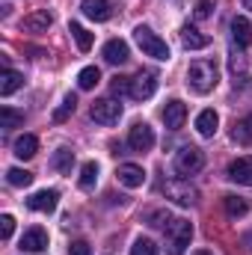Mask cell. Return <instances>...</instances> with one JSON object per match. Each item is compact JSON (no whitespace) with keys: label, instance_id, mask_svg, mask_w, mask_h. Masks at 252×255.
<instances>
[{"label":"cell","instance_id":"cell-23","mask_svg":"<svg viewBox=\"0 0 252 255\" xmlns=\"http://www.w3.org/2000/svg\"><path fill=\"white\" fill-rule=\"evenodd\" d=\"M51 166L63 175H71V166H74V151L71 148H57L54 157H51Z\"/></svg>","mask_w":252,"mask_h":255},{"label":"cell","instance_id":"cell-31","mask_svg":"<svg viewBox=\"0 0 252 255\" xmlns=\"http://www.w3.org/2000/svg\"><path fill=\"white\" fill-rule=\"evenodd\" d=\"M24 122V113L12 110V107H0V128H18Z\"/></svg>","mask_w":252,"mask_h":255},{"label":"cell","instance_id":"cell-12","mask_svg":"<svg viewBox=\"0 0 252 255\" xmlns=\"http://www.w3.org/2000/svg\"><path fill=\"white\" fill-rule=\"evenodd\" d=\"M232 42L241 48V51H247L252 45V24L250 18H244V15H235L232 18Z\"/></svg>","mask_w":252,"mask_h":255},{"label":"cell","instance_id":"cell-10","mask_svg":"<svg viewBox=\"0 0 252 255\" xmlns=\"http://www.w3.org/2000/svg\"><path fill=\"white\" fill-rule=\"evenodd\" d=\"M21 250H24V253H45V250H48V232H45L42 226L27 229L24 238H21Z\"/></svg>","mask_w":252,"mask_h":255},{"label":"cell","instance_id":"cell-33","mask_svg":"<svg viewBox=\"0 0 252 255\" xmlns=\"http://www.w3.org/2000/svg\"><path fill=\"white\" fill-rule=\"evenodd\" d=\"M110 89H113V95H130V77L116 74V77H113V83H110Z\"/></svg>","mask_w":252,"mask_h":255},{"label":"cell","instance_id":"cell-19","mask_svg":"<svg viewBox=\"0 0 252 255\" xmlns=\"http://www.w3.org/2000/svg\"><path fill=\"white\" fill-rule=\"evenodd\" d=\"M21 86H24V74L15 71V68H3V74H0V95L9 98V95L18 92Z\"/></svg>","mask_w":252,"mask_h":255},{"label":"cell","instance_id":"cell-14","mask_svg":"<svg viewBox=\"0 0 252 255\" xmlns=\"http://www.w3.org/2000/svg\"><path fill=\"white\" fill-rule=\"evenodd\" d=\"M116 178H119V184H125V187H142L145 184V169L142 166H136V163H122L119 169H116Z\"/></svg>","mask_w":252,"mask_h":255},{"label":"cell","instance_id":"cell-29","mask_svg":"<svg viewBox=\"0 0 252 255\" xmlns=\"http://www.w3.org/2000/svg\"><path fill=\"white\" fill-rule=\"evenodd\" d=\"M74 110H77V95H65L63 104L54 110V122H65V119H68Z\"/></svg>","mask_w":252,"mask_h":255},{"label":"cell","instance_id":"cell-26","mask_svg":"<svg viewBox=\"0 0 252 255\" xmlns=\"http://www.w3.org/2000/svg\"><path fill=\"white\" fill-rule=\"evenodd\" d=\"M98 80H101V71H98L95 65H86V68L77 74V86H80V89H95Z\"/></svg>","mask_w":252,"mask_h":255},{"label":"cell","instance_id":"cell-24","mask_svg":"<svg viewBox=\"0 0 252 255\" xmlns=\"http://www.w3.org/2000/svg\"><path fill=\"white\" fill-rule=\"evenodd\" d=\"M68 33L74 36V42H77V48L86 54V51H92V33L83 27V24H77V21H71L68 24Z\"/></svg>","mask_w":252,"mask_h":255},{"label":"cell","instance_id":"cell-9","mask_svg":"<svg viewBox=\"0 0 252 255\" xmlns=\"http://www.w3.org/2000/svg\"><path fill=\"white\" fill-rule=\"evenodd\" d=\"M163 193H166L172 202H178V205H193V202L199 199V190L190 187V184H184V181H163Z\"/></svg>","mask_w":252,"mask_h":255},{"label":"cell","instance_id":"cell-13","mask_svg":"<svg viewBox=\"0 0 252 255\" xmlns=\"http://www.w3.org/2000/svg\"><path fill=\"white\" fill-rule=\"evenodd\" d=\"M229 178L235 184H244V187H252V157H238L229 163Z\"/></svg>","mask_w":252,"mask_h":255},{"label":"cell","instance_id":"cell-6","mask_svg":"<svg viewBox=\"0 0 252 255\" xmlns=\"http://www.w3.org/2000/svg\"><path fill=\"white\" fill-rule=\"evenodd\" d=\"M154 89H157V74L154 71H139L136 77H130V98L145 101V98L154 95Z\"/></svg>","mask_w":252,"mask_h":255},{"label":"cell","instance_id":"cell-7","mask_svg":"<svg viewBox=\"0 0 252 255\" xmlns=\"http://www.w3.org/2000/svg\"><path fill=\"white\" fill-rule=\"evenodd\" d=\"M127 145L133 151H151L154 148V130L145 125V122H136V125L127 130Z\"/></svg>","mask_w":252,"mask_h":255},{"label":"cell","instance_id":"cell-20","mask_svg":"<svg viewBox=\"0 0 252 255\" xmlns=\"http://www.w3.org/2000/svg\"><path fill=\"white\" fill-rule=\"evenodd\" d=\"M12 151H15V157L30 160V157H36V151H39V139H36L33 133H24V136H18V139H15Z\"/></svg>","mask_w":252,"mask_h":255},{"label":"cell","instance_id":"cell-17","mask_svg":"<svg viewBox=\"0 0 252 255\" xmlns=\"http://www.w3.org/2000/svg\"><path fill=\"white\" fill-rule=\"evenodd\" d=\"M127 57H130V51H127V42H122V39H110V42L104 45V60L110 65L127 63Z\"/></svg>","mask_w":252,"mask_h":255},{"label":"cell","instance_id":"cell-37","mask_svg":"<svg viewBox=\"0 0 252 255\" xmlns=\"http://www.w3.org/2000/svg\"><path fill=\"white\" fill-rule=\"evenodd\" d=\"M244 6H247V9L252 12V0H244Z\"/></svg>","mask_w":252,"mask_h":255},{"label":"cell","instance_id":"cell-2","mask_svg":"<svg viewBox=\"0 0 252 255\" xmlns=\"http://www.w3.org/2000/svg\"><path fill=\"white\" fill-rule=\"evenodd\" d=\"M133 39H136V45H139V51L145 54V57H154V60H169L172 54H169V45L157 36V33H151L148 27H136L133 30Z\"/></svg>","mask_w":252,"mask_h":255},{"label":"cell","instance_id":"cell-36","mask_svg":"<svg viewBox=\"0 0 252 255\" xmlns=\"http://www.w3.org/2000/svg\"><path fill=\"white\" fill-rule=\"evenodd\" d=\"M68 255H89V244H86V241H74V244L68 247Z\"/></svg>","mask_w":252,"mask_h":255},{"label":"cell","instance_id":"cell-18","mask_svg":"<svg viewBox=\"0 0 252 255\" xmlns=\"http://www.w3.org/2000/svg\"><path fill=\"white\" fill-rule=\"evenodd\" d=\"M181 45L187 48V51H202V48H208L211 45V36H205V33H199L196 27H181Z\"/></svg>","mask_w":252,"mask_h":255},{"label":"cell","instance_id":"cell-8","mask_svg":"<svg viewBox=\"0 0 252 255\" xmlns=\"http://www.w3.org/2000/svg\"><path fill=\"white\" fill-rule=\"evenodd\" d=\"M57 205H60V193L57 190H39L27 199V208L30 211H39V214H54Z\"/></svg>","mask_w":252,"mask_h":255},{"label":"cell","instance_id":"cell-38","mask_svg":"<svg viewBox=\"0 0 252 255\" xmlns=\"http://www.w3.org/2000/svg\"><path fill=\"white\" fill-rule=\"evenodd\" d=\"M193 255H211V253H205V250H199V253H193Z\"/></svg>","mask_w":252,"mask_h":255},{"label":"cell","instance_id":"cell-30","mask_svg":"<svg viewBox=\"0 0 252 255\" xmlns=\"http://www.w3.org/2000/svg\"><path fill=\"white\" fill-rule=\"evenodd\" d=\"M130 255H160V250H157L154 241H148V238H136L133 247H130Z\"/></svg>","mask_w":252,"mask_h":255},{"label":"cell","instance_id":"cell-34","mask_svg":"<svg viewBox=\"0 0 252 255\" xmlns=\"http://www.w3.org/2000/svg\"><path fill=\"white\" fill-rule=\"evenodd\" d=\"M12 232H15V217H12V214H3V217H0V238L9 241Z\"/></svg>","mask_w":252,"mask_h":255},{"label":"cell","instance_id":"cell-11","mask_svg":"<svg viewBox=\"0 0 252 255\" xmlns=\"http://www.w3.org/2000/svg\"><path fill=\"white\" fill-rule=\"evenodd\" d=\"M187 122V104L184 101H169L166 107H163V125L169 128V130H178V128H184Z\"/></svg>","mask_w":252,"mask_h":255},{"label":"cell","instance_id":"cell-5","mask_svg":"<svg viewBox=\"0 0 252 255\" xmlns=\"http://www.w3.org/2000/svg\"><path fill=\"white\" fill-rule=\"evenodd\" d=\"M89 116L98 122V125H116L122 119V104L113 101V98H101L89 107Z\"/></svg>","mask_w":252,"mask_h":255},{"label":"cell","instance_id":"cell-28","mask_svg":"<svg viewBox=\"0 0 252 255\" xmlns=\"http://www.w3.org/2000/svg\"><path fill=\"white\" fill-rule=\"evenodd\" d=\"M6 181H9L12 187H30V184H33V172H27V169H18V166H12V169L6 172Z\"/></svg>","mask_w":252,"mask_h":255},{"label":"cell","instance_id":"cell-27","mask_svg":"<svg viewBox=\"0 0 252 255\" xmlns=\"http://www.w3.org/2000/svg\"><path fill=\"white\" fill-rule=\"evenodd\" d=\"M95 181H98V163H95V160H86L83 169H80V187H83V190H92Z\"/></svg>","mask_w":252,"mask_h":255},{"label":"cell","instance_id":"cell-21","mask_svg":"<svg viewBox=\"0 0 252 255\" xmlns=\"http://www.w3.org/2000/svg\"><path fill=\"white\" fill-rule=\"evenodd\" d=\"M223 205H226V214L232 217V220H238V217H247L250 214V199H244V196H235V193H229V196H223Z\"/></svg>","mask_w":252,"mask_h":255},{"label":"cell","instance_id":"cell-4","mask_svg":"<svg viewBox=\"0 0 252 255\" xmlns=\"http://www.w3.org/2000/svg\"><path fill=\"white\" fill-rule=\"evenodd\" d=\"M202 166H205V151L196 148V145H184L175 154V172L178 175H196Z\"/></svg>","mask_w":252,"mask_h":255},{"label":"cell","instance_id":"cell-1","mask_svg":"<svg viewBox=\"0 0 252 255\" xmlns=\"http://www.w3.org/2000/svg\"><path fill=\"white\" fill-rule=\"evenodd\" d=\"M217 83H220V71H217V65L214 63H208V60H196V63H190L187 86L196 92V95H208Z\"/></svg>","mask_w":252,"mask_h":255},{"label":"cell","instance_id":"cell-16","mask_svg":"<svg viewBox=\"0 0 252 255\" xmlns=\"http://www.w3.org/2000/svg\"><path fill=\"white\" fill-rule=\"evenodd\" d=\"M80 12L86 18H92V21H110L113 6H110V0H83L80 3Z\"/></svg>","mask_w":252,"mask_h":255},{"label":"cell","instance_id":"cell-3","mask_svg":"<svg viewBox=\"0 0 252 255\" xmlns=\"http://www.w3.org/2000/svg\"><path fill=\"white\" fill-rule=\"evenodd\" d=\"M193 238V223L190 220H172L166 229V253L169 255H184Z\"/></svg>","mask_w":252,"mask_h":255},{"label":"cell","instance_id":"cell-22","mask_svg":"<svg viewBox=\"0 0 252 255\" xmlns=\"http://www.w3.org/2000/svg\"><path fill=\"white\" fill-rule=\"evenodd\" d=\"M217 128H220V116H217V110H202V113L196 116V130H199L202 136H214Z\"/></svg>","mask_w":252,"mask_h":255},{"label":"cell","instance_id":"cell-32","mask_svg":"<svg viewBox=\"0 0 252 255\" xmlns=\"http://www.w3.org/2000/svg\"><path fill=\"white\" fill-rule=\"evenodd\" d=\"M169 223H172L169 211H151L148 214V226H154V229H169Z\"/></svg>","mask_w":252,"mask_h":255},{"label":"cell","instance_id":"cell-15","mask_svg":"<svg viewBox=\"0 0 252 255\" xmlns=\"http://www.w3.org/2000/svg\"><path fill=\"white\" fill-rule=\"evenodd\" d=\"M51 24H54V15L48 9H36V12H30L21 21V30H27V33H45Z\"/></svg>","mask_w":252,"mask_h":255},{"label":"cell","instance_id":"cell-25","mask_svg":"<svg viewBox=\"0 0 252 255\" xmlns=\"http://www.w3.org/2000/svg\"><path fill=\"white\" fill-rule=\"evenodd\" d=\"M232 139L241 142V145H250L252 142V116H244L235 122V130H232Z\"/></svg>","mask_w":252,"mask_h":255},{"label":"cell","instance_id":"cell-35","mask_svg":"<svg viewBox=\"0 0 252 255\" xmlns=\"http://www.w3.org/2000/svg\"><path fill=\"white\" fill-rule=\"evenodd\" d=\"M211 12H214V0H196V9H193V15H196L199 21L211 18Z\"/></svg>","mask_w":252,"mask_h":255}]
</instances>
